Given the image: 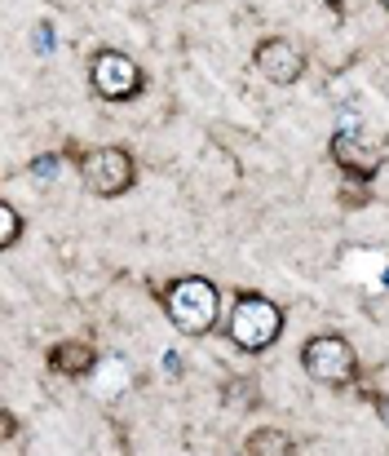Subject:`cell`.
<instances>
[{
  "label": "cell",
  "mask_w": 389,
  "mask_h": 456,
  "mask_svg": "<svg viewBox=\"0 0 389 456\" xmlns=\"http://www.w3.org/2000/svg\"><path fill=\"white\" fill-rule=\"evenodd\" d=\"M18 235H22V217L9 200H0V248H13Z\"/></svg>",
  "instance_id": "cell-11"
},
{
  "label": "cell",
  "mask_w": 389,
  "mask_h": 456,
  "mask_svg": "<svg viewBox=\"0 0 389 456\" xmlns=\"http://www.w3.org/2000/svg\"><path fill=\"white\" fill-rule=\"evenodd\" d=\"M328 4H332V9H341V0H328Z\"/></svg>",
  "instance_id": "cell-14"
},
{
  "label": "cell",
  "mask_w": 389,
  "mask_h": 456,
  "mask_svg": "<svg viewBox=\"0 0 389 456\" xmlns=\"http://www.w3.org/2000/svg\"><path fill=\"white\" fill-rule=\"evenodd\" d=\"M164 314L173 319L177 332H186V337H208V332L217 328V319H222V293H217V284L204 280V275H182V280H173L168 293H164Z\"/></svg>",
  "instance_id": "cell-1"
},
{
  "label": "cell",
  "mask_w": 389,
  "mask_h": 456,
  "mask_svg": "<svg viewBox=\"0 0 389 456\" xmlns=\"http://www.w3.org/2000/svg\"><path fill=\"white\" fill-rule=\"evenodd\" d=\"M89 85H93V94L107 98V102H129V98L142 94L146 76H142V67L133 62L129 53L102 49V53H93V62H89Z\"/></svg>",
  "instance_id": "cell-5"
},
{
  "label": "cell",
  "mask_w": 389,
  "mask_h": 456,
  "mask_svg": "<svg viewBox=\"0 0 389 456\" xmlns=\"http://www.w3.org/2000/svg\"><path fill=\"white\" fill-rule=\"evenodd\" d=\"M125 386H129V363L125 359H107L102 377H98V395H120Z\"/></svg>",
  "instance_id": "cell-10"
},
{
  "label": "cell",
  "mask_w": 389,
  "mask_h": 456,
  "mask_svg": "<svg viewBox=\"0 0 389 456\" xmlns=\"http://www.w3.org/2000/svg\"><path fill=\"white\" fill-rule=\"evenodd\" d=\"M49 368L58 377H89V372H98V350L89 341H58L49 350Z\"/></svg>",
  "instance_id": "cell-8"
},
{
  "label": "cell",
  "mask_w": 389,
  "mask_h": 456,
  "mask_svg": "<svg viewBox=\"0 0 389 456\" xmlns=\"http://www.w3.org/2000/svg\"><path fill=\"white\" fill-rule=\"evenodd\" d=\"M253 62H257V71L270 80V85H296V80L305 76V53H301L292 40H283V36L261 40L257 53H253Z\"/></svg>",
  "instance_id": "cell-6"
},
{
  "label": "cell",
  "mask_w": 389,
  "mask_h": 456,
  "mask_svg": "<svg viewBox=\"0 0 389 456\" xmlns=\"http://www.w3.org/2000/svg\"><path fill=\"white\" fill-rule=\"evenodd\" d=\"M332 159L350 173V177H359V182H368V177H377L381 173V164H385V151L377 147V142H368L354 125L350 129H341L336 138H332Z\"/></svg>",
  "instance_id": "cell-7"
},
{
  "label": "cell",
  "mask_w": 389,
  "mask_h": 456,
  "mask_svg": "<svg viewBox=\"0 0 389 456\" xmlns=\"http://www.w3.org/2000/svg\"><path fill=\"white\" fill-rule=\"evenodd\" d=\"M381 4H385V13H389V0H381Z\"/></svg>",
  "instance_id": "cell-15"
},
{
  "label": "cell",
  "mask_w": 389,
  "mask_h": 456,
  "mask_svg": "<svg viewBox=\"0 0 389 456\" xmlns=\"http://www.w3.org/2000/svg\"><path fill=\"white\" fill-rule=\"evenodd\" d=\"M296 444H292V435H283V430H257V435H248V444H244V452L248 456H283L292 452Z\"/></svg>",
  "instance_id": "cell-9"
},
{
  "label": "cell",
  "mask_w": 389,
  "mask_h": 456,
  "mask_svg": "<svg viewBox=\"0 0 389 456\" xmlns=\"http://www.w3.org/2000/svg\"><path fill=\"white\" fill-rule=\"evenodd\" d=\"M301 368L314 381H323V386H350L354 372H359V354H354V346L345 337L323 332V337H310L301 346Z\"/></svg>",
  "instance_id": "cell-3"
},
{
  "label": "cell",
  "mask_w": 389,
  "mask_h": 456,
  "mask_svg": "<svg viewBox=\"0 0 389 456\" xmlns=\"http://www.w3.org/2000/svg\"><path fill=\"white\" fill-rule=\"evenodd\" d=\"M377 412H381V421L389 426V395H381V399H377Z\"/></svg>",
  "instance_id": "cell-13"
},
{
  "label": "cell",
  "mask_w": 389,
  "mask_h": 456,
  "mask_svg": "<svg viewBox=\"0 0 389 456\" xmlns=\"http://www.w3.org/2000/svg\"><path fill=\"white\" fill-rule=\"evenodd\" d=\"M80 182H85L93 195L116 200V195L133 191V182H137V159H133L125 147H98V151H89L80 159Z\"/></svg>",
  "instance_id": "cell-4"
},
{
  "label": "cell",
  "mask_w": 389,
  "mask_h": 456,
  "mask_svg": "<svg viewBox=\"0 0 389 456\" xmlns=\"http://www.w3.org/2000/svg\"><path fill=\"white\" fill-rule=\"evenodd\" d=\"M226 332H231V341H235L244 354H261V350H270V346L279 341V332H283V310L270 302L265 293H239L231 319H226Z\"/></svg>",
  "instance_id": "cell-2"
},
{
  "label": "cell",
  "mask_w": 389,
  "mask_h": 456,
  "mask_svg": "<svg viewBox=\"0 0 389 456\" xmlns=\"http://www.w3.org/2000/svg\"><path fill=\"white\" fill-rule=\"evenodd\" d=\"M0 426H4V444H13V439H18V421H13V412H4Z\"/></svg>",
  "instance_id": "cell-12"
}]
</instances>
